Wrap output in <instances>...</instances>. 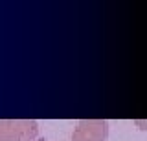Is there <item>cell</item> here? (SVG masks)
Wrapping results in <instances>:
<instances>
[{"label":"cell","instance_id":"6da1fadb","mask_svg":"<svg viewBox=\"0 0 147 141\" xmlns=\"http://www.w3.org/2000/svg\"><path fill=\"white\" fill-rule=\"evenodd\" d=\"M0 141H39V125L33 119H0Z\"/></svg>","mask_w":147,"mask_h":141},{"label":"cell","instance_id":"7a4b0ae2","mask_svg":"<svg viewBox=\"0 0 147 141\" xmlns=\"http://www.w3.org/2000/svg\"><path fill=\"white\" fill-rule=\"evenodd\" d=\"M109 123L105 119H83L77 123L72 141H107Z\"/></svg>","mask_w":147,"mask_h":141}]
</instances>
